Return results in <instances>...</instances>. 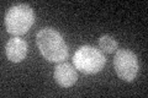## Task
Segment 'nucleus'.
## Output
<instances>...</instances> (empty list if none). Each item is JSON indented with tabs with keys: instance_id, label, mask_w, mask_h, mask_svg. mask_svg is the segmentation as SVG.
<instances>
[{
	"instance_id": "obj_1",
	"label": "nucleus",
	"mask_w": 148,
	"mask_h": 98,
	"mask_svg": "<svg viewBox=\"0 0 148 98\" xmlns=\"http://www.w3.org/2000/svg\"><path fill=\"white\" fill-rule=\"evenodd\" d=\"M36 43L42 57L51 63H63L68 58V47L62 34L52 27L40 30L36 36Z\"/></svg>"
},
{
	"instance_id": "obj_2",
	"label": "nucleus",
	"mask_w": 148,
	"mask_h": 98,
	"mask_svg": "<svg viewBox=\"0 0 148 98\" xmlns=\"http://www.w3.org/2000/svg\"><path fill=\"white\" fill-rule=\"evenodd\" d=\"M4 23L10 34L14 37L22 36L35 23V12L27 4H17L9 9Z\"/></svg>"
},
{
	"instance_id": "obj_3",
	"label": "nucleus",
	"mask_w": 148,
	"mask_h": 98,
	"mask_svg": "<svg viewBox=\"0 0 148 98\" xmlns=\"http://www.w3.org/2000/svg\"><path fill=\"white\" fill-rule=\"evenodd\" d=\"M74 68L85 75H94L100 72L106 64L103 52L91 45H83L73 55Z\"/></svg>"
},
{
	"instance_id": "obj_4",
	"label": "nucleus",
	"mask_w": 148,
	"mask_h": 98,
	"mask_svg": "<svg viewBox=\"0 0 148 98\" xmlns=\"http://www.w3.org/2000/svg\"><path fill=\"white\" fill-rule=\"evenodd\" d=\"M114 68L121 80L132 82L137 77L140 69L137 55L130 49L117 50L114 57Z\"/></svg>"
},
{
	"instance_id": "obj_5",
	"label": "nucleus",
	"mask_w": 148,
	"mask_h": 98,
	"mask_svg": "<svg viewBox=\"0 0 148 98\" xmlns=\"http://www.w3.org/2000/svg\"><path fill=\"white\" fill-rule=\"evenodd\" d=\"M54 81L62 87H72L78 80V74L71 64L68 63H58L53 71Z\"/></svg>"
},
{
	"instance_id": "obj_6",
	"label": "nucleus",
	"mask_w": 148,
	"mask_h": 98,
	"mask_svg": "<svg viewBox=\"0 0 148 98\" xmlns=\"http://www.w3.org/2000/svg\"><path fill=\"white\" fill-rule=\"evenodd\" d=\"M5 54L10 62L20 63L27 55V43L18 37H12L5 45Z\"/></svg>"
},
{
	"instance_id": "obj_7",
	"label": "nucleus",
	"mask_w": 148,
	"mask_h": 98,
	"mask_svg": "<svg viewBox=\"0 0 148 98\" xmlns=\"http://www.w3.org/2000/svg\"><path fill=\"white\" fill-rule=\"evenodd\" d=\"M99 47L103 52L108 53V54H112L114 52L117 50V42L114 37L105 34L99 38Z\"/></svg>"
}]
</instances>
